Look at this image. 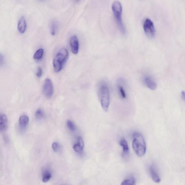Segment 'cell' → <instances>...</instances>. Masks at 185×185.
<instances>
[{"label": "cell", "mask_w": 185, "mask_h": 185, "mask_svg": "<svg viewBox=\"0 0 185 185\" xmlns=\"http://www.w3.org/2000/svg\"><path fill=\"white\" fill-rule=\"evenodd\" d=\"M132 147L139 157L143 156L146 152V144L144 136L139 133H134L133 136Z\"/></svg>", "instance_id": "6da1fadb"}, {"label": "cell", "mask_w": 185, "mask_h": 185, "mask_svg": "<svg viewBox=\"0 0 185 185\" xmlns=\"http://www.w3.org/2000/svg\"><path fill=\"white\" fill-rule=\"evenodd\" d=\"M68 57V50L66 48H62L59 50L54 57L53 66L54 71L57 73L61 71L64 64L67 61Z\"/></svg>", "instance_id": "7a4b0ae2"}, {"label": "cell", "mask_w": 185, "mask_h": 185, "mask_svg": "<svg viewBox=\"0 0 185 185\" xmlns=\"http://www.w3.org/2000/svg\"><path fill=\"white\" fill-rule=\"evenodd\" d=\"M112 9L114 13L115 18L117 23L120 31L123 35H125L126 33V30L122 21V7L121 4L119 1H114L112 6Z\"/></svg>", "instance_id": "3957f363"}, {"label": "cell", "mask_w": 185, "mask_h": 185, "mask_svg": "<svg viewBox=\"0 0 185 185\" xmlns=\"http://www.w3.org/2000/svg\"><path fill=\"white\" fill-rule=\"evenodd\" d=\"M99 95L102 107L104 111H107L110 104V94L109 89L106 84H102L100 86Z\"/></svg>", "instance_id": "277c9868"}, {"label": "cell", "mask_w": 185, "mask_h": 185, "mask_svg": "<svg viewBox=\"0 0 185 185\" xmlns=\"http://www.w3.org/2000/svg\"><path fill=\"white\" fill-rule=\"evenodd\" d=\"M143 28L147 37L152 39L155 36L156 30L153 22L149 19L145 20L143 24Z\"/></svg>", "instance_id": "5b68a950"}, {"label": "cell", "mask_w": 185, "mask_h": 185, "mask_svg": "<svg viewBox=\"0 0 185 185\" xmlns=\"http://www.w3.org/2000/svg\"><path fill=\"white\" fill-rule=\"evenodd\" d=\"M44 95L48 98H51L54 93V87L53 82L49 78H46L43 87Z\"/></svg>", "instance_id": "8992f818"}, {"label": "cell", "mask_w": 185, "mask_h": 185, "mask_svg": "<svg viewBox=\"0 0 185 185\" xmlns=\"http://www.w3.org/2000/svg\"><path fill=\"white\" fill-rule=\"evenodd\" d=\"M70 46L72 53L74 54H77L79 50V41L78 38L75 35L73 36L70 41Z\"/></svg>", "instance_id": "52a82bcc"}, {"label": "cell", "mask_w": 185, "mask_h": 185, "mask_svg": "<svg viewBox=\"0 0 185 185\" xmlns=\"http://www.w3.org/2000/svg\"><path fill=\"white\" fill-rule=\"evenodd\" d=\"M119 144L123 147L122 157L124 158H127L130 153L129 148L127 142L124 138H123L120 140Z\"/></svg>", "instance_id": "ba28073f"}, {"label": "cell", "mask_w": 185, "mask_h": 185, "mask_svg": "<svg viewBox=\"0 0 185 185\" xmlns=\"http://www.w3.org/2000/svg\"><path fill=\"white\" fill-rule=\"evenodd\" d=\"M149 172L150 176L153 180L156 183H160V178L156 170L155 167L151 165L149 168Z\"/></svg>", "instance_id": "9c48e42d"}, {"label": "cell", "mask_w": 185, "mask_h": 185, "mask_svg": "<svg viewBox=\"0 0 185 185\" xmlns=\"http://www.w3.org/2000/svg\"><path fill=\"white\" fill-rule=\"evenodd\" d=\"M144 80L145 84L149 89L152 90L156 89V84L150 76L146 75L145 76Z\"/></svg>", "instance_id": "30bf717a"}, {"label": "cell", "mask_w": 185, "mask_h": 185, "mask_svg": "<svg viewBox=\"0 0 185 185\" xmlns=\"http://www.w3.org/2000/svg\"><path fill=\"white\" fill-rule=\"evenodd\" d=\"M17 28L20 33L23 34L25 33L27 29V23L25 17H22L20 19L18 22Z\"/></svg>", "instance_id": "8fae6325"}, {"label": "cell", "mask_w": 185, "mask_h": 185, "mask_svg": "<svg viewBox=\"0 0 185 185\" xmlns=\"http://www.w3.org/2000/svg\"><path fill=\"white\" fill-rule=\"evenodd\" d=\"M8 119L5 114L0 115V132L3 131L7 127Z\"/></svg>", "instance_id": "7c38bea8"}, {"label": "cell", "mask_w": 185, "mask_h": 185, "mask_svg": "<svg viewBox=\"0 0 185 185\" xmlns=\"http://www.w3.org/2000/svg\"><path fill=\"white\" fill-rule=\"evenodd\" d=\"M29 122V118L27 116L23 115L20 117L19 124L20 127L22 129H25L27 127Z\"/></svg>", "instance_id": "4fadbf2b"}, {"label": "cell", "mask_w": 185, "mask_h": 185, "mask_svg": "<svg viewBox=\"0 0 185 185\" xmlns=\"http://www.w3.org/2000/svg\"><path fill=\"white\" fill-rule=\"evenodd\" d=\"M58 24L57 22L53 21L52 22L50 26V32L53 36L55 35L58 29Z\"/></svg>", "instance_id": "5bb4252c"}, {"label": "cell", "mask_w": 185, "mask_h": 185, "mask_svg": "<svg viewBox=\"0 0 185 185\" xmlns=\"http://www.w3.org/2000/svg\"><path fill=\"white\" fill-rule=\"evenodd\" d=\"M44 50L43 49H40L37 50L33 56V58L36 60H41L43 57Z\"/></svg>", "instance_id": "9a60e30c"}, {"label": "cell", "mask_w": 185, "mask_h": 185, "mask_svg": "<svg viewBox=\"0 0 185 185\" xmlns=\"http://www.w3.org/2000/svg\"><path fill=\"white\" fill-rule=\"evenodd\" d=\"M136 180L133 176H130V178L125 180L122 183L121 185H135Z\"/></svg>", "instance_id": "2e32d148"}, {"label": "cell", "mask_w": 185, "mask_h": 185, "mask_svg": "<svg viewBox=\"0 0 185 185\" xmlns=\"http://www.w3.org/2000/svg\"><path fill=\"white\" fill-rule=\"evenodd\" d=\"M118 89L120 96L123 99H126V95L125 90L123 86L119 85L118 86Z\"/></svg>", "instance_id": "e0dca14e"}, {"label": "cell", "mask_w": 185, "mask_h": 185, "mask_svg": "<svg viewBox=\"0 0 185 185\" xmlns=\"http://www.w3.org/2000/svg\"><path fill=\"white\" fill-rule=\"evenodd\" d=\"M67 127L71 131H75L76 130V126L73 122L68 120L67 122Z\"/></svg>", "instance_id": "ac0fdd59"}, {"label": "cell", "mask_w": 185, "mask_h": 185, "mask_svg": "<svg viewBox=\"0 0 185 185\" xmlns=\"http://www.w3.org/2000/svg\"><path fill=\"white\" fill-rule=\"evenodd\" d=\"M44 112L41 109H38L35 114V116L36 119L38 120H41L44 117Z\"/></svg>", "instance_id": "d6986e66"}, {"label": "cell", "mask_w": 185, "mask_h": 185, "mask_svg": "<svg viewBox=\"0 0 185 185\" xmlns=\"http://www.w3.org/2000/svg\"><path fill=\"white\" fill-rule=\"evenodd\" d=\"M51 178V175L49 172H46L44 174L43 181L44 183L47 182L50 180V179Z\"/></svg>", "instance_id": "ffe728a7"}, {"label": "cell", "mask_w": 185, "mask_h": 185, "mask_svg": "<svg viewBox=\"0 0 185 185\" xmlns=\"http://www.w3.org/2000/svg\"><path fill=\"white\" fill-rule=\"evenodd\" d=\"M73 149L75 151L78 153H81L83 149L78 144H75L73 146Z\"/></svg>", "instance_id": "44dd1931"}, {"label": "cell", "mask_w": 185, "mask_h": 185, "mask_svg": "<svg viewBox=\"0 0 185 185\" xmlns=\"http://www.w3.org/2000/svg\"><path fill=\"white\" fill-rule=\"evenodd\" d=\"M52 148L54 152H57L59 149V145L58 143L54 142L52 144Z\"/></svg>", "instance_id": "7402d4cb"}, {"label": "cell", "mask_w": 185, "mask_h": 185, "mask_svg": "<svg viewBox=\"0 0 185 185\" xmlns=\"http://www.w3.org/2000/svg\"><path fill=\"white\" fill-rule=\"evenodd\" d=\"M77 143L79 145L81 146V147L83 149L84 148V142L83 139L81 137L79 136L77 138Z\"/></svg>", "instance_id": "603a6c76"}, {"label": "cell", "mask_w": 185, "mask_h": 185, "mask_svg": "<svg viewBox=\"0 0 185 185\" xmlns=\"http://www.w3.org/2000/svg\"><path fill=\"white\" fill-rule=\"evenodd\" d=\"M36 75L38 77H41L42 75H43V70L41 67H39L38 68L36 74Z\"/></svg>", "instance_id": "cb8c5ba5"}, {"label": "cell", "mask_w": 185, "mask_h": 185, "mask_svg": "<svg viewBox=\"0 0 185 185\" xmlns=\"http://www.w3.org/2000/svg\"><path fill=\"white\" fill-rule=\"evenodd\" d=\"M4 59L3 56L0 53V65H2L3 63Z\"/></svg>", "instance_id": "d4e9b609"}, {"label": "cell", "mask_w": 185, "mask_h": 185, "mask_svg": "<svg viewBox=\"0 0 185 185\" xmlns=\"http://www.w3.org/2000/svg\"><path fill=\"white\" fill-rule=\"evenodd\" d=\"M182 97V99L184 100L185 99V93L184 91H183L182 92L181 94Z\"/></svg>", "instance_id": "484cf974"}, {"label": "cell", "mask_w": 185, "mask_h": 185, "mask_svg": "<svg viewBox=\"0 0 185 185\" xmlns=\"http://www.w3.org/2000/svg\"><path fill=\"white\" fill-rule=\"evenodd\" d=\"M39 1H43V0H39Z\"/></svg>", "instance_id": "4316f807"}]
</instances>
